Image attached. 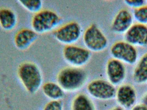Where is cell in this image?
Instances as JSON below:
<instances>
[{
	"instance_id": "obj_1",
	"label": "cell",
	"mask_w": 147,
	"mask_h": 110,
	"mask_svg": "<svg viewBox=\"0 0 147 110\" xmlns=\"http://www.w3.org/2000/svg\"><path fill=\"white\" fill-rule=\"evenodd\" d=\"M17 74L28 92L33 94L39 90L42 85V74L36 64L28 61L22 63L18 67Z\"/></svg>"
},
{
	"instance_id": "obj_2",
	"label": "cell",
	"mask_w": 147,
	"mask_h": 110,
	"mask_svg": "<svg viewBox=\"0 0 147 110\" xmlns=\"http://www.w3.org/2000/svg\"><path fill=\"white\" fill-rule=\"evenodd\" d=\"M61 22V18L55 12L49 10H41L33 17L32 28L37 34H43L57 28Z\"/></svg>"
},
{
	"instance_id": "obj_3",
	"label": "cell",
	"mask_w": 147,
	"mask_h": 110,
	"mask_svg": "<svg viewBox=\"0 0 147 110\" xmlns=\"http://www.w3.org/2000/svg\"><path fill=\"white\" fill-rule=\"evenodd\" d=\"M85 72L82 69L69 67L63 69L58 75L57 80L61 88L71 91L83 86L86 80Z\"/></svg>"
},
{
	"instance_id": "obj_4",
	"label": "cell",
	"mask_w": 147,
	"mask_h": 110,
	"mask_svg": "<svg viewBox=\"0 0 147 110\" xmlns=\"http://www.w3.org/2000/svg\"><path fill=\"white\" fill-rule=\"evenodd\" d=\"M84 42L88 50L94 52L102 51L108 45L107 39L95 24L90 26L86 30Z\"/></svg>"
},
{
	"instance_id": "obj_5",
	"label": "cell",
	"mask_w": 147,
	"mask_h": 110,
	"mask_svg": "<svg viewBox=\"0 0 147 110\" xmlns=\"http://www.w3.org/2000/svg\"><path fill=\"white\" fill-rule=\"evenodd\" d=\"M81 34V27L79 24L76 22H71L56 30L54 35L59 42L68 46L77 42Z\"/></svg>"
},
{
	"instance_id": "obj_6",
	"label": "cell",
	"mask_w": 147,
	"mask_h": 110,
	"mask_svg": "<svg viewBox=\"0 0 147 110\" xmlns=\"http://www.w3.org/2000/svg\"><path fill=\"white\" fill-rule=\"evenodd\" d=\"M111 53L115 59L131 65L135 63L138 56L134 46L123 41L114 44L111 49Z\"/></svg>"
},
{
	"instance_id": "obj_7",
	"label": "cell",
	"mask_w": 147,
	"mask_h": 110,
	"mask_svg": "<svg viewBox=\"0 0 147 110\" xmlns=\"http://www.w3.org/2000/svg\"><path fill=\"white\" fill-rule=\"evenodd\" d=\"M63 56L69 64L75 67H80L89 61L91 55L89 50L71 45L64 49Z\"/></svg>"
},
{
	"instance_id": "obj_8",
	"label": "cell",
	"mask_w": 147,
	"mask_h": 110,
	"mask_svg": "<svg viewBox=\"0 0 147 110\" xmlns=\"http://www.w3.org/2000/svg\"><path fill=\"white\" fill-rule=\"evenodd\" d=\"M88 92L92 97L100 99H111L116 94L115 88L113 85L105 80H94L87 86Z\"/></svg>"
},
{
	"instance_id": "obj_9",
	"label": "cell",
	"mask_w": 147,
	"mask_h": 110,
	"mask_svg": "<svg viewBox=\"0 0 147 110\" xmlns=\"http://www.w3.org/2000/svg\"><path fill=\"white\" fill-rule=\"evenodd\" d=\"M125 38L127 42L132 45H146L147 27L140 23L135 24L126 32Z\"/></svg>"
},
{
	"instance_id": "obj_10",
	"label": "cell",
	"mask_w": 147,
	"mask_h": 110,
	"mask_svg": "<svg viewBox=\"0 0 147 110\" xmlns=\"http://www.w3.org/2000/svg\"><path fill=\"white\" fill-rule=\"evenodd\" d=\"M38 38V34L32 29L23 28L18 31L14 37L16 47L21 51L28 49Z\"/></svg>"
},
{
	"instance_id": "obj_11",
	"label": "cell",
	"mask_w": 147,
	"mask_h": 110,
	"mask_svg": "<svg viewBox=\"0 0 147 110\" xmlns=\"http://www.w3.org/2000/svg\"><path fill=\"white\" fill-rule=\"evenodd\" d=\"M106 70L108 78L112 85L120 84L125 78V67L120 61L115 59L109 61Z\"/></svg>"
},
{
	"instance_id": "obj_12",
	"label": "cell",
	"mask_w": 147,
	"mask_h": 110,
	"mask_svg": "<svg viewBox=\"0 0 147 110\" xmlns=\"http://www.w3.org/2000/svg\"><path fill=\"white\" fill-rule=\"evenodd\" d=\"M132 15L128 10L122 9L115 17L112 23V29L117 33H124L132 26Z\"/></svg>"
},
{
	"instance_id": "obj_13",
	"label": "cell",
	"mask_w": 147,
	"mask_h": 110,
	"mask_svg": "<svg viewBox=\"0 0 147 110\" xmlns=\"http://www.w3.org/2000/svg\"><path fill=\"white\" fill-rule=\"evenodd\" d=\"M117 101L126 107L132 106L136 99V92L133 86L126 84L122 86L116 92Z\"/></svg>"
},
{
	"instance_id": "obj_14",
	"label": "cell",
	"mask_w": 147,
	"mask_h": 110,
	"mask_svg": "<svg viewBox=\"0 0 147 110\" xmlns=\"http://www.w3.org/2000/svg\"><path fill=\"white\" fill-rule=\"evenodd\" d=\"M18 23V18L14 11L9 8L0 9V26L3 30L10 32L14 29Z\"/></svg>"
},
{
	"instance_id": "obj_15",
	"label": "cell",
	"mask_w": 147,
	"mask_h": 110,
	"mask_svg": "<svg viewBox=\"0 0 147 110\" xmlns=\"http://www.w3.org/2000/svg\"><path fill=\"white\" fill-rule=\"evenodd\" d=\"M134 79L138 83L147 81V53L145 54L139 61L134 71Z\"/></svg>"
},
{
	"instance_id": "obj_16",
	"label": "cell",
	"mask_w": 147,
	"mask_h": 110,
	"mask_svg": "<svg viewBox=\"0 0 147 110\" xmlns=\"http://www.w3.org/2000/svg\"><path fill=\"white\" fill-rule=\"evenodd\" d=\"M43 90L46 96L49 98L57 100L64 96V92L61 86L57 84L49 82L44 84Z\"/></svg>"
},
{
	"instance_id": "obj_17",
	"label": "cell",
	"mask_w": 147,
	"mask_h": 110,
	"mask_svg": "<svg viewBox=\"0 0 147 110\" xmlns=\"http://www.w3.org/2000/svg\"><path fill=\"white\" fill-rule=\"evenodd\" d=\"M73 110H95L93 105L89 98L84 95H80L74 99Z\"/></svg>"
},
{
	"instance_id": "obj_18",
	"label": "cell",
	"mask_w": 147,
	"mask_h": 110,
	"mask_svg": "<svg viewBox=\"0 0 147 110\" xmlns=\"http://www.w3.org/2000/svg\"><path fill=\"white\" fill-rule=\"evenodd\" d=\"M18 2L24 9L30 13L36 14L42 10L43 2L40 0H20Z\"/></svg>"
},
{
	"instance_id": "obj_19",
	"label": "cell",
	"mask_w": 147,
	"mask_h": 110,
	"mask_svg": "<svg viewBox=\"0 0 147 110\" xmlns=\"http://www.w3.org/2000/svg\"><path fill=\"white\" fill-rule=\"evenodd\" d=\"M135 19L140 24H147V6H143L136 9L134 12Z\"/></svg>"
},
{
	"instance_id": "obj_20",
	"label": "cell",
	"mask_w": 147,
	"mask_h": 110,
	"mask_svg": "<svg viewBox=\"0 0 147 110\" xmlns=\"http://www.w3.org/2000/svg\"><path fill=\"white\" fill-rule=\"evenodd\" d=\"M44 110H63V105L60 101L54 100L47 105Z\"/></svg>"
},
{
	"instance_id": "obj_21",
	"label": "cell",
	"mask_w": 147,
	"mask_h": 110,
	"mask_svg": "<svg viewBox=\"0 0 147 110\" xmlns=\"http://www.w3.org/2000/svg\"><path fill=\"white\" fill-rule=\"evenodd\" d=\"M124 2L128 6L136 9L142 7L145 3V1L143 0H129L125 1Z\"/></svg>"
},
{
	"instance_id": "obj_22",
	"label": "cell",
	"mask_w": 147,
	"mask_h": 110,
	"mask_svg": "<svg viewBox=\"0 0 147 110\" xmlns=\"http://www.w3.org/2000/svg\"><path fill=\"white\" fill-rule=\"evenodd\" d=\"M132 110H147V106L145 105H139L136 106Z\"/></svg>"
},
{
	"instance_id": "obj_23",
	"label": "cell",
	"mask_w": 147,
	"mask_h": 110,
	"mask_svg": "<svg viewBox=\"0 0 147 110\" xmlns=\"http://www.w3.org/2000/svg\"><path fill=\"white\" fill-rule=\"evenodd\" d=\"M143 101H144V103H145L144 105L147 106V93L146 94V96L144 97Z\"/></svg>"
},
{
	"instance_id": "obj_24",
	"label": "cell",
	"mask_w": 147,
	"mask_h": 110,
	"mask_svg": "<svg viewBox=\"0 0 147 110\" xmlns=\"http://www.w3.org/2000/svg\"><path fill=\"white\" fill-rule=\"evenodd\" d=\"M112 110H123L122 109H121V108H115V109H112Z\"/></svg>"
}]
</instances>
